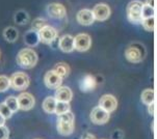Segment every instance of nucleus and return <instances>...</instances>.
<instances>
[{
  "mask_svg": "<svg viewBox=\"0 0 157 139\" xmlns=\"http://www.w3.org/2000/svg\"><path fill=\"white\" fill-rule=\"evenodd\" d=\"M30 79L24 72H16L10 77V87L15 90H25L29 86Z\"/></svg>",
  "mask_w": 157,
  "mask_h": 139,
  "instance_id": "obj_3",
  "label": "nucleus"
},
{
  "mask_svg": "<svg viewBox=\"0 0 157 139\" xmlns=\"http://www.w3.org/2000/svg\"><path fill=\"white\" fill-rule=\"evenodd\" d=\"M154 7H151L149 5L143 4L142 7V19H147V18H151L154 17Z\"/></svg>",
  "mask_w": 157,
  "mask_h": 139,
  "instance_id": "obj_27",
  "label": "nucleus"
},
{
  "mask_svg": "<svg viewBox=\"0 0 157 139\" xmlns=\"http://www.w3.org/2000/svg\"><path fill=\"white\" fill-rule=\"evenodd\" d=\"M63 80V79L62 77H59L56 73H54L52 70L48 71L44 76V83L50 89H57L58 87L62 86Z\"/></svg>",
  "mask_w": 157,
  "mask_h": 139,
  "instance_id": "obj_9",
  "label": "nucleus"
},
{
  "mask_svg": "<svg viewBox=\"0 0 157 139\" xmlns=\"http://www.w3.org/2000/svg\"><path fill=\"white\" fill-rule=\"evenodd\" d=\"M57 132L63 136H69L73 133L74 131V124L71 122H57Z\"/></svg>",
  "mask_w": 157,
  "mask_h": 139,
  "instance_id": "obj_17",
  "label": "nucleus"
},
{
  "mask_svg": "<svg viewBox=\"0 0 157 139\" xmlns=\"http://www.w3.org/2000/svg\"><path fill=\"white\" fill-rule=\"evenodd\" d=\"M96 85H97V81H96V78L93 75H84L83 78L80 80V83H79V87H80V90L83 92H90L96 88Z\"/></svg>",
  "mask_w": 157,
  "mask_h": 139,
  "instance_id": "obj_14",
  "label": "nucleus"
},
{
  "mask_svg": "<svg viewBox=\"0 0 157 139\" xmlns=\"http://www.w3.org/2000/svg\"><path fill=\"white\" fill-rule=\"evenodd\" d=\"M52 71L63 79L66 77H68V75L70 74V66L66 62H58L54 66Z\"/></svg>",
  "mask_w": 157,
  "mask_h": 139,
  "instance_id": "obj_18",
  "label": "nucleus"
},
{
  "mask_svg": "<svg viewBox=\"0 0 157 139\" xmlns=\"http://www.w3.org/2000/svg\"><path fill=\"white\" fill-rule=\"evenodd\" d=\"M17 63L21 68L24 69H33L38 63V54L33 49L30 48H24L17 54Z\"/></svg>",
  "mask_w": 157,
  "mask_h": 139,
  "instance_id": "obj_1",
  "label": "nucleus"
},
{
  "mask_svg": "<svg viewBox=\"0 0 157 139\" xmlns=\"http://www.w3.org/2000/svg\"><path fill=\"white\" fill-rule=\"evenodd\" d=\"M55 105H56V100L54 99V97H47L43 102V109L47 113L52 114L54 113Z\"/></svg>",
  "mask_w": 157,
  "mask_h": 139,
  "instance_id": "obj_20",
  "label": "nucleus"
},
{
  "mask_svg": "<svg viewBox=\"0 0 157 139\" xmlns=\"http://www.w3.org/2000/svg\"><path fill=\"white\" fill-rule=\"evenodd\" d=\"M95 20L98 21H105L110 17L111 9L107 4L105 3H98L92 9Z\"/></svg>",
  "mask_w": 157,
  "mask_h": 139,
  "instance_id": "obj_10",
  "label": "nucleus"
},
{
  "mask_svg": "<svg viewBox=\"0 0 157 139\" xmlns=\"http://www.w3.org/2000/svg\"><path fill=\"white\" fill-rule=\"evenodd\" d=\"M73 98V92L68 86H60L56 89L54 99L57 102H67L70 103V101Z\"/></svg>",
  "mask_w": 157,
  "mask_h": 139,
  "instance_id": "obj_15",
  "label": "nucleus"
},
{
  "mask_svg": "<svg viewBox=\"0 0 157 139\" xmlns=\"http://www.w3.org/2000/svg\"><path fill=\"white\" fill-rule=\"evenodd\" d=\"M10 137V131L7 127L1 126L0 127V139H9Z\"/></svg>",
  "mask_w": 157,
  "mask_h": 139,
  "instance_id": "obj_31",
  "label": "nucleus"
},
{
  "mask_svg": "<svg viewBox=\"0 0 157 139\" xmlns=\"http://www.w3.org/2000/svg\"><path fill=\"white\" fill-rule=\"evenodd\" d=\"M71 109L70 103L67 102H57L56 101V105H55V110L54 113H56L57 115H60L63 113H66V112H69Z\"/></svg>",
  "mask_w": 157,
  "mask_h": 139,
  "instance_id": "obj_23",
  "label": "nucleus"
},
{
  "mask_svg": "<svg viewBox=\"0 0 157 139\" xmlns=\"http://www.w3.org/2000/svg\"><path fill=\"white\" fill-rule=\"evenodd\" d=\"M143 2L140 0H133L127 5V18L131 23L138 24L142 22V7Z\"/></svg>",
  "mask_w": 157,
  "mask_h": 139,
  "instance_id": "obj_4",
  "label": "nucleus"
},
{
  "mask_svg": "<svg viewBox=\"0 0 157 139\" xmlns=\"http://www.w3.org/2000/svg\"><path fill=\"white\" fill-rule=\"evenodd\" d=\"M47 14L52 19H63L67 15V9L60 3H50L47 6Z\"/></svg>",
  "mask_w": 157,
  "mask_h": 139,
  "instance_id": "obj_12",
  "label": "nucleus"
},
{
  "mask_svg": "<svg viewBox=\"0 0 157 139\" xmlns=\"http://www.w3.org/2000/svg\"><path fill=\"white\" fill-rule=\"evenodd\" d=\"M140 100L146 105H150L151 103L155 102L154 100V90L153 89H145L140 95Z\"/></svg>",
  "mask_w": 157,
  "mask_h": 139,
  "instance_id": "obj_21",
  "label": "nucleus"
},
{
  "mask_svg": "<svg viewBox=\"0 0 157 139\" xmlns=\"http://www.w3.org/2000/svg\"><path fill=\"white\" fill-rule=\"evenodd\" d=\"M148 111L151 116H154V114H155V102H153V103H151L150 105H148Z\"/></svg>",
  "mask_w": 157,
  "mask_h": 139,
  "instance_id": "obj_32",
  "label": "nucleus"
},
{
  "mask_svg": "<svg viewBox=\"0 0 157 139\" xmlns=\"http://www.w3.org/2000/svg\"><path fill=\"white\" fill-rule=\"evenodd\" d=\"M17 101H18L19 109L24 110V111H27V110L33 109L34 104H36L34 97L31 95V93H28V92L20 93V95L17 97Z\"/></svg>",
  "mask_w": 157,
  "mask_h": 139,
  "instance_id": "obj_8",
  "label": "nucleus"
},
{
  "mask_svg": "<svg viewBox=\"0 0 157 139\" xmlns=\"http://www.w3.org/2000/svg\"><path fill=\"white\" fill-rule=\"evenodd\" d=\"M110 113L97 106L90 112V121L95 125H104L109 121Z\"/></svg>",
  "mask_w": 157,
  "mask_h": 139,
  "instance_id": "obj_6",
  "label": "nucleus"
},
{
  "mask_svg": "<svg viewBox=\"0 0 157 139\" xmlns=\"http://www.w3.org/2000/svg\"><path fill=\"white\" fill-rule=\"evenodd\" d=\"M143 28L147 31H153L154 30V27H155V18L154 17H151V18H147V19H143L142 22Z\"/></svg>",
  "mask_w": 157,
  "mask_h": 139,
  "instance_id": "obj_24",
  "label": "nucleus"
},
{
  "mask_svg": "<svg viewBox=\"0 0 157 139\" xmlns=\"http://www.w3.org/2000/svg\"><path fill=\"white\" fill-rule=\"evenodd\" d=\"M4 122H5V118L0 114V127H1V126H4Z\"/></svg>",
  "mask_w": 157,
  "mask_h": 139,
  "instance_id": "obj_35",
  "label": "nucleus"
},
{
  "mask_svg": "<svg viewBox=\"0 0 157 139\" xmlns=\"http://www.w3.org/2000/svg\"><path fill=\"white\" fill-rule=\"evenodd\" d=\"M76 20L80 25H83V26L92 25V24L95 22V18H94V15H93L92 9H83L79 10L76 15Z\"/></svg>",
  "mask_w": 157,
  "mask_h": 139,
  "instance_id": "obj_13",
  "label": "nucleus"
},
{
  "mask_svg": "<svg viewBox=\"0 0 157 139\" xmlns=\"http://www.w3.org/2000/svg\"><path fill=\"white\" fill-rule=\"evenodd\" d=\"M0 54H1V53H0Z\"/></svg>",
  "mask_w": 157,
  "mask_h": 139,
  "instance_id": "obj_36",
  "label": "nucleus"
},
{
  "mask_svg": "<svg viewBox=\"0 0 157 139\" xmlns=\"http://www.w3.org/2000/svg\"><path fill=\"white\" fill-rule=\"evenodd\" d=\"M57 122H71V124H74V114L72 113L71 111L60 114V115H58Z\"/></svg>",
  "mask_w": 157,
  "mask_h": 139,
  "instance_id": "obj_26",
  "label": "nucleus"
},
{
  "mask_svg": "<svg viewBox=\"0 0 157 139\" xmlns=\"http://www.w3.org/2000/svg\"><path fill=\"white\" fill-rule=\"evenodd\" d=\"M44 26H46V20H45L44 18H36V19H34L33 21V23H31V28H33V30L36 31V32H39Z\"/></svg>",
  "mask_w": 157,
  "mask_h": 139,
  "instance_id": "obj_25",
  "label": "nucleus"
},
{
  "mask_svg": "<svg viewBox=\"0 0 157 139\" xmlns=\"http://www.w3.org/2000/svg\"><path fill=\"white\" fill-rule=\"evenodd\" d=\"M26 36H28V39H25L26 44L27 45H30V46H34V45L38 44V41H39V36H38V32L36 31H30L29 33L26 34Z\"/></svg>",
  "mask_w": 157,
  "mask_h": 139,
  "instance_id": "obj_28",
  "label": "nucleus"
},
{
  "mask_svg": "<svg viewBox=\"0 0 157 139\" xmlns=\"http://www.w3.org/2000/svg\"><path fill=\"white\" fill-rule=\"evenodd\" d=\"M80 139H96V137L93 134H90V133H84Z\"/></svg>",
  "mask_w": 157,
  "mask_h": 139,
  "instance_id": "obj_33",
  "label": "nucleus"
},
{
  "mask_svg": "<svg viewBox=\"0 0 157 139\" xmlns=\"http://www.w3.org/2000/svg\"><path fill=\"white\" fill-rule=\"evenodd\" d=\"M3 103L7 106V108H9L10 110L13 112V113L19 110V106H18L17 98L14 97V96H10V97H7L6 99H5V101H4Z\"/></svg>",
  "mask_w": 157,
  "mask_h": 139,
  "instance_id": "obj_22",
  "label": "nucleus"
},
{
  "mask_svg": "<svg viewBox=\"0 0 157 139\" xmlns=\"http://www.w3.org/2000/svg\"><path fill=\"white\" fill-rule=\"evenodd\" d=\"M10 88V78L4 75H0V92H6Z\"/></svg>",
  "mask_w": 157,
  "mask_h": 139,
  "instance_id": "obj_29",
  "label": "nucleus"
},
{
  "mask_svg": "<svg viewBox=\"0 0 157 139\" xmlns=\"http://www.w3.org/2000/svg\"><path fill=\"white\" fill-rule=\"evenodd\" d=\"M3 36L7 42L15 43L19 37V32L15 27H6L3 30Z\"/></svg>",
  "mask_w": 157,
  "mask_h": 139,
  "instance_id": "obj_19",
  "label": "nucleus"
},
{
  "mask_svg": "<svg viewBox=\"0 0 157 139\" xmlns=\"http://www.w3.org/2000/svg\"><path fill=\"white\" fill-rule=\"evenodd\" d=\"M0 114H1V115L3 116L5 119H6V118L12 117L13 112L10 111L9 108H7V106L5 105L4 103H0Z\"/></svg>",
  "mask_w": 157,
  "mask_h": 139,
  "instance_id": "obj_30",
  "label": "nucleus"
},
{
  "mask_svg": "<svg viewBox=\"0 0 157 139\" xmlns=\"http://www.w3.org/2000/svg\"><path fill=\"white\" fill-rule=\"evenodd\" d=\"M125 56L130 62H140L146 57V48L142 43H131L125 51Z\"/></svg>",
  "mask_w": 157,
  "mask_h": 139,
  "instance_id": "obj_2",
  "label": "nucleus"
},
{
  "mask_svg": "<svg viewBox=\"0 0 157 139\" xmlns=\"http://www.w3.org/2000/svg\"><path fill=\"white\" fill-rule=\"evenodd\" d=\"M99 107L104 109L108 113H111L118 107V101L113 95H103L99 100Z\"/></svg>",
  "mask_w": 157,
  "mask_h": 139,
  "instance_id": "obj_11",
  "label": "nucleus"
},
{
  "mask_svg": "<svg viewBox=\"0 0 157 139\" xmlns=\"http://www.w3.org/2000/svg\"><path fill=\"white\" fill-rule=\"evenodd\" d=\"M38 36L40 42H42L43 44L50 45L57 37V31L52 26L46 25L38 32Z\"/></svg>",
  "mask_w": 157,
  "mask_h": 139,
  "instance_id": "obj_5",
  "label": "nucleus"
},
{
  "mask_svg": "<svg viewBox=\"0 0 157 139\" xmlns=\"http://www.w3.org/2000/svg\"><path fill=\"white\" fill-rule=\"evenodd\" d=\"M92 39L87 33H79L74 37V49L79 52H86L90 48Z\"/></svg>",
  "mask_w": 157,
  "mask_h": 139,
  "instance_id": "obj_7",
  "label": "nucleus"
},
{
  "mask_svg": "<svg viewBox=\"0 0 157 139\" xmlns=\"http://www.w3.org/2000/svg\"><path fill=\"white\" fill-rule=\"evenodd\" d=\"M58 47L65 53H70L74 50V37L71 34H65L59 39Z\"/></svg>",
  "mask_w": 157,
  "mask_h": 139,
  "instance_id": "obj_16",
  "label": "nucleus"
},
{
  "mask_svg": "<svg viewBox=\"0 0 157 139\" xmlns=\"http://www.w3.org/2000/svg\"><path fill=\"white\" fill-rule=\"evenodd\" d=\"M144 4L149 5V6H151V7H154V0H146Z\"/></svg>",
  "mask_w": 157,
  "mask_h": 139,
  "instance_id": "obj_34",
  "label": "nucleus"
}]
</instances>
